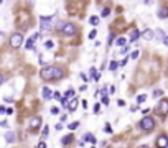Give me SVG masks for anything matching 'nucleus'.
<instances>
[{"mask_svg": "<svg viewBox=\"0 0 168 148\" xmlns=\"http://www.w3.org/2000/svg\"><path fill=\"white\" fill-rule=\"evenodd\" d=\"M40 76L45 81H58V79H61L64 76V71L59 66H46L40 71Z\"/></svg>", "mask_w": 168, "mask_h": 148, "instance_id": "f257e3e1", "label": "nucleus"}, {"mask_svg": "<svg viewBox=\"0 0 168 148\" xmlns=\"http://www.w3.org/2000/svg\"><path fill=\"white\" fill-rule=\"evenodd\" d=\"M138 127H140L143 132H150V130L155 127V120H153L152 117H148V115H147V117H143L142 120L138 122Z\"/></svg>", "mask_w": 168, "mask_h": 148, "instance_id": "f03ea898", "label": "nucleus"}, {"mask_svg": "<svg viewBox=\"0 0 168 148\" xmlns=\"http://www.w3.org/2000/svg\"><path fill=\"white\" fill-rule=\"evenodd\" d=\"M76 31H77V28L74 23H71V22H66L63 25V28H61V33L64 35V36H73V35H76Z\"/></svg>", "mask_w": 168, "mask_h": 148, "instance_id": "7ed1b4c3", "label": "nucleus"}, {"mask_svg": "<svg viewBox=\"0 0 168 148\" xmlns=\"http://www.w3.org/2000/svg\"><path fill=\"white\" fill-rule=\"evenodd\" d=\"M23 45V35L22 33H13L10 36V46L12 48H20Z\"/></svg>", "mask_w": 168, "mask_h": 148, "instance_id": "20e7f679", "label": "nucleus"}, {"mask_svg": "<svg viewBox=\"0 0 168 148\" xmlns=\"http://www.w3.org/2000/svg\"><path fill=\"white\" fill-rule=\"evenodd\" d=\"M40 25H41V30L50 31L53 28V17H40Z\"/></svg>", "mask_w": 168, "mask_h": 148, "instance_id": "39448f33", "label": "nucleus"}, {"mask_svg": "<svg viewBox=\"0 0 168 148\" xmlns=\"http://www.w3.org/2000/svg\"><path fill=\"white\" fill-rule=\"evenodd\" d=\"M157 110H158V114L162 115V117H165V115L168 114V99H166V97H163L162 101H160Z\"/></svg>", "mask_w": 168, "mask_h": 148, "instance_id": "423d86ee", "label": "nucleus"}, {"mask_svg": "<svg viewBox=\"0 0 168 148\" xmlns=\"http://www.w3.org/2000/svg\"><path fill=\"white\" fill-rule=\"evenodd\" d=\"M155 145H157V148H168V137L166 135H160Z\"/></svg>", "mask_w": 168, "mask_h": 148, "instance_id": "0eeeda50", "label": "nucleus"}, {"mask_svg": "<svg viewBox=\"0 0 168 148\" xmlns=\"http://www.w3.org/2000/svg\"><path fill=\"white\" fill-rule=\"evenodd\" d=\"M41 125V117H31L30 119V129L31 130H38Z\"/></svg>", "mask_w": 168, "mask_h": 148, "instance_id": "6e6552de", "label": "nucleus"}, {"mask_svg": "<svg viewBox=\"0 0 168 148\" xmlns=\"http://www.w3.org/2000/svg\"><path fill=\"white\" fill-rule=\"evenodd\" d=\"M142 38H143V40H147V41H150V40H153V38H155V31H153V30H148V28H147V30H143V31H142Z\"/></svg>", "mask_w": 168, "mask_h": 148, "instance_id": "1a4fd4ad", "label": "nucleus"}, {"mask_svg": "<svg viewBox=\"0 0 168 148\" xmlns=\"http://www.w3.org/2000/svg\"><path fill=\"white\" fill-rule=\"evenodd\" d=\"M83 143H86V142H89V143H96V137H94L92 133H84L83 135V140H81Z\"/></svg>", "mask_w": 168, "mask_h": 148, "instance_id": "9d476101", "label": "nucleus"}, {"mask_svg": "<svg viewBox=\"0 0 168 148\" xmlns=\"http://www.w3.org/2000/svg\"><path fill=\"white\" fill-rule=\"evenodd\" d=\"M41 94H43V99H45V101H50V99L53 97V92H51L50 87H43Z\"/></svg>", "mask_w": 168, "mask_h": 148, "instance_id": "9b49d317", "label": "nucleus"}, {"mask_svg": "<svg viewBox=\"0 0 168 148\" xmlns=\"http://www.w3.org/2000/svg\"><path fill=\"white\" fill-rule=\"evenodd\" d=\"M77 101H79V99H76V97H73L71 101H69V105H68V109L71 110V112H74V110L77 109V104H79Z\"/></svg>", "mask_w": 168, "mask_h": 148, "instance_id": "f8f14e48", "label": "nucleus"}, {"mask_svg": "<svg viewBox=\"0 0 168 148\" xmlns=\"http://www.w3.org/2000/svg\"><path fill=\"white\" fill-rule=\"evenodd\" d=\"M138 36H140V31H138V30H135V28H134V30L129 33V41H135V40H137Z\"/></svg>", "mask_w": 168, "mask_h": 148, "instance_id": "ddd939ff", "label": "nucleus"}, {"mask_svg": "<svg viewBox=\"0 0 168 148\" xmlns=\"http://www.w3.org/2000/svg\"><path fill=\"white\" fill-rule=\"evenodd\" d=\"M158 18H166L168 17V9L166 7H162V9H158Z\"/></svg>", "mask_w": 168, "mask_h": 148, "instance_id": "4468645a", "label": "nucleus"}, {"mask_svg": "<svg viewBox=\"0 0 168 148\" xmlns=\"http://www.w3.org/2000/svg\"><path fill=\"white\" fill-rule=\"evenodd\" d=\"M5 140H7V143H13L15 142V132H7Z\"/></svg>", "mask_w": 168, "mask_h": 148, "instance_id": "2eb2a0df", "label": "nucleus"}, {"mask_svg": "<svg viewBox=\"0 0 168 148\" xmlns=\"http://www.w3.org/2000/svg\"><path fill=\"white\" fill-rule=\"evenodd\" d=\"M163 38H165V35H163V30L157 28V30H155V40H157V41H160V40H162V41H163Z\"/></svg>", "mask_w": 168, "mask_h": 148, "instance_id": "dca6fc26", "label": "nucleus"}, {"mask_svg": "<svg viewBox=\"0 0 168 148\" xmlns=\"http://www.w3.org/2000/svg\"><path fill=\"white\" fill-rule=\"evenodd\" d=\"M73 140H74V137H73V135H66V137L61 140V143H63V145H69V143H71Z\"/></svg>", "mask_w": 168, "mask_h": 148, "instance_id": "f3484780", "label": "nucleus"}, {"mask_svg": "<svg viewBox=\"0 0 168 148\" xmlns=\"http://www.w3.org/2000/svg\"><path fill=\"white\" fill-rule=\"evenodd\" d=\"M91 74H92V79H94V81H99V79H101V74H97L96 67H91Z\"/></svg>", "mask_w": 168, "mask_h": 148, "instance_id": "a211bd4d", "label": "nucleus"}, {"mask_svg": "<svg viewBox=\"0 0 168 148\" xmlns=\"http://www.w3.org/2000/svg\"><path fill=\"white\" fill-rule=\"evenodd\" d=\"M89 23L96 26L97 23H99V17H96V15H92V17H89Z\"/></svg>", "mask_w": 168, "mask_h": 148, "instance_id": "6ab92c4d", "label": "nucleus"}, {"mask_svg": "<svg viewBox=\"0 0 168 148\" xmlns=\"http://www.w3.org/2000/svg\"><path fill=\"white\" fill-rule=\"evenodd\" d=\"M119 66H120V63H117V61H110V64H109V69H110V71H116Z\"/></svg>", "mask_w": 168, "mask_h": 148, "instance_id": "aec40b11", "label": "nucleus"}, {"mask_svg": "<svg viewBox=\"0 0 168 148\" xmlns=\"http://www.w3.org/2000/svg\"><path fill=\"white\" fill-rule=\"evenodd\" d=\"M59 102H61V105H63V107H68L69 105V99L66 97V95H63V97L59 99Z\"/></svg>", "mask_w": 168, "mask_h": 148, "instance_id": "412c9836", "label": "nucleus"}, {"mask_svg": "<svg viewBox=\"0 0 168 148\" xmlns=\"http://www.w3.org/2000/svg\"><path fill=\"white\" fill-rule=\"evenodd\" d=\"M33 43H35V40L30 38V40H28V41L25 43V48H27V50H33Z\"/></svg>", "mask_w": 168, "mask_h": 148, "instance_id": "4be33fe9", "label": "nucleus"}, {"mask_svg": "<svg viewBox=\"0 0 168 148\" xmlns=\"http://www.w3.org/2000/svg\"><path fill=\"white\" fill-rule=\"evenodd\" d=\"M145 101H147V95H145V94L137 95V104H142V102H145Z\"/></svg>", "mask_w": 168, "mask_h": 148, "instance_id": "5701e85b", "label": "nucleus"}, {"mask_svg": "<svg viewBox=\"0 0 168 148\" xmlns=\"http://www.w3.org/2000/svg\"><path fill=\"white\" fill-rule=\"evenodd\" d=\"M77 127H79V122H71V123L68 125V129H69V130H76Z\"/></svg>", "mask_w": 168, "mask_h": 148, "instance_id": "b1692460", "label": "nucleus"}, {"mask_svg": "<svg viewBox=\"0 0 168 148\" xmlns=\"http://www.w3.org/2000/svg\"><path fill=\"white\" fill-rule=\"evenodd\" d=\"M125 43H127L125 38H119L117 41H116V45H117V46H125Z\"/></svg>", "mask_w": 168, "mask_h": 148, "instance_id": "393cba45", "label": "nucleus"}, {"mask_svg": "<svg viewBox=\"0 0 168 148\" xmlns=\"http://www.w3.org/2000/svg\"><path fill=\"white\" fill-rule=\"evenodd\" d=\"M110 13V9H109V7H104V10H102V17H107V15Z\"/></svg>", "mask_w": 168, "mask_h": 148, "instance_id": "a878e982", "label": "nucleus"}, {"mask_svg": "<svg viewBox=\"0 0 168 148\" xmlns=\"http://www.w3.org/2000/svg\"><path fill=\"white\" fill-rule=\"evenodd\" d=\"M96 35H97V33H96V30H92L91 33L88 35V38H89V40H94V38H96Z\"/></svg>", "mask_w": 168, "mask_h": 148, "instance_id": "bb28decb", "label": "nucleus"}, {"mask_svg": "<svg viewBox=\"0 0 168 148\" xmlns=\"http://www.w3.org/2000/svg\"><path fill=\"white\" fill-rule=\"evenodd\" d=\"M163 94V91H160V89H157V91H153V97H160V95Z\"/></svg>", "mask_w": 168, "mask_h": 148, "instance_id": "cd10ccee", "label": "nucleus"}, {"mask_svg": "<svg viewBox=\"0 0 168 148\" xmlns=\"http://www.w3.org/2000/svg\"><path fill=\"white\" fill-rule=\"evenodd\" d=\"M45 48H48V50H50V48H53V41H51V40H48V41L45 43Z\"/></svg>", "mask_w": 168, "mask_h": 148, "instance_id": "c85d7f7f", "label": "nucleus"}, {"mask_svg": "<svg viewBox=\"0 0 168 148\" xmlns=\"http://www.w3.org/2000/svg\"><path fill=\"white\" fill-rule=\"evenodd\" d=\"M102 104H104V105H109V97H107V95L102 97Z\"/></svg>", "mask_w": 168, "mask_h": 148, "instance_id": "c756f323", "label": "nucleus"}, {"mask_svg": "<svg viewBox=\"0 0 168 148\" xmlns=\"http://www.w3.org/2000/svg\"><path fill=\"white\" fill-rule=\"evenodd\" d=\"M107 133H112V129H110V123H105V129H104Z\"/></svg>", "mask_w": 168, "mask_h": 148, "instance_id": "7c9ffc66", "label": "nucleus"}, {"mask_svg": "<svg viewBox=\"0 0 168 148\" xmlns=\"http://www.w3.org/2000/svg\"><path fill=\"white\" fill-rule=\"evenodd\" d=\"M94 112H96V114H97V112H99L101 110V104H96V105H94V109H92Z\"/></svg>", "mask_w": 168, "mask_h": 148, "instance_id": "2f4dec72", "label": "nucleus"}, {"mask_svg": "<svg viewBox=\"0 0 168 148\" xmlns=\"http://www.w3.org/2000/svg\"><path fill=\"white\" fill-rule=\"evenodd\" d=\"M71 95H74V89H69L66 92V97H71Z\"/></svg>", "mask_w": 168, "mask_h": 148, "instance_id": "473e14b6", "label": "nucleus"}, {"mask_svg": "<svg viewBox=\"0 0 168 148\" xmlns=\"http://www.w3.org/2000/svg\"><path fill=\"white\" fill-rule=\"evenodd\" d=\"M130 58H132V59H137V58H138V51H134V53L130 54Z\"/></svg>", "mask_w": 168, "mask_h": 148, "instance_id": "72a5a7b5", "label": "nucleus"}, {"mask_svg": "<svg viewBox=\"0 0 168 148\" xmlns=\"http://www.w3.org/2000/svg\"><path fill=\"white\" fill-rule=\"evenodd\" d=\"M127 51H129V46H124V48H122V50H120V53H122V54H125Z\"/></svg>", "mask_w": 168, "mask_h": 148, "instance_id": "f704fd0d", "label": "nucleus"}, {"mask_svg": "<svg viewBox=\"0 0 168 148\" xmlns=\"http://www.w3.org/2000/svg\"><path fill=\"white\" fill-rule=\"evenodd\" d=\"M38 148H46V143H45V142H40V143H38Z\"/></svg>", "mask_w": 168, "mask_h": 148, "instance_id": "c9c22d12", "label": "nucleus"}, {"mask_svg": "<svg viewBox=\"0 0 168 148\" xmlns=\"http://www.w3.org/2000/svg\"><path fill=\"white\" fill-rule=\"evenodd\" d=\"M51 114H58V107H51Z\"/></svg>", "mask_w": 168, "mask_h": 148, "instance_id": "e433bc0d", "label": "nucleus"}, {"mask_svg": "<svg viewBox=\"0 0 168 148\" xmlns=\"http://www.w3.org/2000/svg\"><path fill=\"white\" fill-rule=\"evenodd\" d=\"M3 101H5V102H9V104H10V102H13V99H12V97H5V99H3Z\"/></svg>", "mask_w": 168, "mask_h": 148, "instance_id": "4c0bfd02", "label": "nucleus"}, {"mask_svg": "<svg viewBox=\"0 0 168 148\" xmlns=\"http://www.w3.org/2000/svg\"><path fill=\"white\" fill-rule=\"evenodd\" d=\"M163 45H165V46H168V36H165V38H163Z\"/></svg>", "mask_w": 168, "mask_h": 148, "instance_id": "58836bf2", "label": "nucleus"}, {"mask_svg": "<svg viewBox=\"0 0 168 148\" xmlns=\"http://www.w3.org/2000/svg\"><path fill=\"white\" fill-rule=\"evenodd\" d=\"M3 112H7V109L3 105H0V114H3Z\"/></svg>", "mask_w": 168, "mask_h": 148, "instance_id": "ea45409f", "label": "nucleus"}, {"mask_svg": "<svg viewBox=\"0 0 168 148\" xmlns=\"http://www.w3.org/2000/svg\"><path fill=\"white\" fill-rule=\"evenodd\" d=\"M46 135H48V129L45 127V129H43V137H46Z\"/></svg>", "mask_w": 168, "mask_h": 148, "instance_id": "a19ab883", "label": "nucleus"}, {"mask_svg": "<svg viewBox=\"0 0 168 148\" xmlns=\"http://www.w3.org/2000/svg\"><path fill=\"white\" fill-rule=\"evenodd\" d=\"M127 61H129V58H125V59H124V61H122V63H120V66H125V64H127Z\"/></svg>", "mask_w": 168, "mask_h": 148, "instance_id": "79ce46f5", "label": "nucleus"}, {"mask_svg": "<svg viewBox=\"0 0 168 148\" xmlns=\"http://www.w3.org/2000/svg\"><path fill=\"white\" fill-rule=\"evenodd\" d=\"M5 114H9V115H10V114H13V109H12V107H10V109H7Z\"/></svg>", "mask_w": 168, "mask_h": 148, "instance_id": "37998d69", "label": "nucleus"}, {"mask_svg": "<svg viewBox=\"0 0 168 148\" xmlns=\"http://www.w3.org/2000/svg\"><path fill=\"white\" fill-rule=\"evenodd\" d=\"M2 82H3V74L0 73V86H2Z\"/></svg>", "mask_w": 168, "mask_h": 148, "instance_id": "c03bdc74", "label": "nucleus"}, {"mask_svg": "<svg viewBox=\"0 0 168 148\" xmlns=\"http://www.w3.org/2000/svg\"><path fill=\"white\" fill-rule=\"evenodd\" d=\"M7 125H9L7 122H0V127H7Z\"/></svg>", "mask_w": 168, "mask_h": 148, "instance_id": "a18cd8bd", "label": "nucleus"}, {"mask_svg": "<svg viewBox=\"0 0 168 148\" xmlns=\"http://www.w3.org/2000/svg\"><path fill=\"white\" fill-rule=\"evenodd\" d=\"M138 148H148V146H147V145H142V146H138Z\"/></svg>", "mask_w": 168, "mask_h": 148, "instance_id": "49530a36", "label": "nucleus"}, {"mask_svg": "<svg viewBox=\"0 0 168 148\" xmlns=\"http://www.w3.org/2000/svg\"><path fill=\"white\" fill-rule=\"evenodd\" d=\"M2 35H3V33H2V31H0V36H2Z\"/></svg>", "mask_w": 168, "mask_h": 148, "instance_id": "de8ad7c7", "label": "nucleus"}]
</instances>
